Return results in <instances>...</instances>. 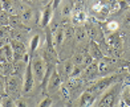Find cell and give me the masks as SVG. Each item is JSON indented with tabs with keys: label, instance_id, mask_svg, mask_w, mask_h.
<instances>
[{
	"label": "cell",
	"instance_id": "6da1fadb",
	"mask_svg": "<svg viewBox=\"0 0 130 107\" xmlns=\"http://www.w3.org/2000/svg\"><path fill=\"white\" fill-rule=\"evenodd\" d=\"M121 87H120V83H114L111 87H109L108 90L104 93V95L101 97V99L98 100L97 107H114L117 104V97H118V93H120Z\"/></svg>",
	"mask_w": 130,
	"mask_h": 107
},
{
	"label": "cell",
	"instance_id": "7a4b0ae2",
	"mask_svg": "<svg viewBox=\"0 0 130 107\" xmlns=\"http://www.w3.org/2000/svg\"><path fill=\"white\" fill-rule=\"evenodd\" d=\"M5 93L9 97L17 99L23 93V83L17 75H11L5 81Z\"/></svg>",
	"mask_w": 130,
	"mask_h": 107
},
{
	"label": "cell",
	"instance_id": "3957f363",
	"mask_svg": "<svg viewBox=\"0 0 130 107\" xmlns=\"http://www.w3.org/2000/svg\"><path fill=\"white\" fill-rule=\"evenodd\" d=\"M117 79H118V75L113 74V75H109V77H104V78H101L100 81H97L94 85L89 89V91H92L93 94H101L104 91H106L109 87H111L114 85V83H117Z\"/></svg>",
	"mask_w": 130,
	"mask_h": 107
},
{
	"label": "cell",
	"instance_id": "277c9868",
	"mask_svg": "<svg viewBox=\"0 0 130 107\" xmlns=\"http://www.w3.org/2000/svg\"><path fill=\"white\" fill-rule=\"evenodd\" d=\"M31 63H32V71H33V75H35V79L37 82H43L45 78V74H46V68H45V63L43 61L41 57H32L31 58Z\"/></svg>",
	"mask_w": 130,
	"mask_h": 107
},
{
	"label": "cell",
	"instance_id": "5b68a950",
	"mask_svg": "<svg viewBox=\"0 0 130 107\" xmlns=\"http://www.w3.org/2000/svg\"><path fill=\"white\" fill-rule=\"evenodd\" d=\"M35 75L32 71V63L29 61V63H27V68L24 70V79H23V94L29 93L33 89L35 85Z\"/></svg>",
	"mask_w": 130,
	"mask_h": 107
},
{
	"label": "cell",
	"instance_id": "8992f818",
	"mask_svg": "<svg viewBox=\"0 0 130 107\" xmlns=\"http://www.w3.org/2000/svg\"><path fill=\"white\" fill-rule=\"evenodd\" d=\"M11 46H12V49H13V61L15 62H19V61H23V57L25 56V45L20 42V41H12L11 42Z\"/></svg>",
	"mask_w": 130,
	"mask_h": 107
},
{
	"label": "cell",
	"instance_id": "52a82bcc",
	"mask_svg": "<svg viewBox=\"0 0 130 107\" xmlns=\"http://www.w3.org/2000/svg\"><path fill=\"white\" fill-rule=\"evenodd\" d=\"M46 85H48V86H46V87H48V91H51V93L57 91L58 89L61 87V77H60V74H58V71L56 69H53V71H52V74H51Z\"/></svg>",
	"mask_w": 130,
	"mask_h": 107
},
{
	"label": "cell",
	"instance_id": "ba28073f",
	"mask_svg": "<svg viewBox=\"0 0 130 107\" xmlns=\"http://www.w3.org/2000/svg\"><path fill=\"white\" fill-rule=\"evenodd\" d=\"M52 16H53V4H52V2H51L49 4L45 5L43 13H41L40 27H41V28H46V27H48V24H49L51 20H52Z\"/></svg>",
	"mask_w": 130,
	"mask_h": 107
},
{
	"label": "cell",
	"instance_id": "9c48e42d",
	"mask_svg": "<svg viewBox=\"0 0 130 107\" xmlns=\"http://www.w3.org/2000/svg\"><path fill=\"white\" fill-rule=\"evenodd\" d=\"M94 102H96V94H93L89 90L82 93L80 97V107H92Z\"/></svg>",
	"mask_w": 130,
	"mask_h": 107
},
{
	"label": "cell",
	"instance_id": "30bf717a",
	"mask_svg": "<svg viewBox=\"0 0 130 107\" xmlns=\"http://www.w3.org/2000/svg\"><path fill=\"white\" fill-rule=\"evenodd\" d=\"M64 37H65V31L62 28H58L57 31L52 34V40H53V45H55V48H60L62 45Z\"/></svg>",
	"mask_w": 130,
	"mask_h": 107
},
{
	"label": "cell",
	"instance_id": "8fae6325",
	"mask_svg": "<svg viewBox=\"0 0 130 107\" xmlns=\"http://www.w3.org/2000/svg\"><path fill=\"white\" fill-rule=\"evenodd\" d=\"M90 56H92V58L98 59V61H101V59L105 58L102 50L100 49V46H98V44L96 42V41H92L90 42Z\"/></svg>",
	"mask_w": 130,
	"mask_h": 107
},
{
	"label": "cell",
	"instance_id": "7c38bea8",
	"mask_svg": "<svg viewBox=\"0 0 130 107\" xmlns=\"http://www.w3.org/2000/svg\"><path fill=\"white\" fill-rule=\"evenodd\" d=\"M0 56H3L7 62L13 61V49H12V46H11V44L4 45L2 49H0Z\"/></svg>",
	"mask_w": 130,
	"mask_h": 107
},
{
	"label": "cell",
	"instance_id": "4fadbf2b",
	"mask_svg": "<svg viewBox=\"0 0 130 107\" xmlns=\"http://www.w3.org/2000/svg\"><path fill=\"white\" fill-rule=\"evenodd\" d=\"M86 21V13L82 9H76L73 12V23L74 24H82Z\"/></svg>",
	"mask_w": 130,
	"mask_h": 107
},
{
	"label": "cell",
	"instance_id": "5bb4252c",
	"mask_svg": "<svg viewBox=\"0 0 130 107\" xmlns=\"http://www.w3.org/2000/svg\"><path fill=\"white\" fill-rule=\"evenodd\" d=\"M39 45H40V36L36 34V36H33V37L31 38V42H29V54H31V57H32L33 53L36 52Z\"/></svg>",
	"mask_w": 130,
	"mask_h": 107
},
{
	"label": "cell",
	"instance_id": "9a60e30c",
	"mask_svg": "<svg viewBox=\"0 0 130 107\" xmlns=\"http://www.w3.org/2000/svg\"><path fill=\"white\" fill-rule=\"evenodd\" d=\"M33 17V11L29 8V7H23L21 11V20L24 23H29Z\"/></svg>",
	"mask_w": 130,
	"mask_h": 107
},
{
	"label": "cell",
	"instance_id": "2e32d148",
	"mask_svg": "<svg viewBox=\"0 0 130 107\" xmlns=\"http://www.w3.org/2000/svg\"><path fill=\"white\" fill-rule=\"evenodd\" d=\"M2 107H16V102L12 97L9 95H4L2 98Z\"/></svg>",
	"mask_w": 130,
	"mask_h": 107
},
{
	"label": "cell",
	"instance_id": "e0dca14e",
	"mask_svg": "<svg viewBox=\"0 0 130 107\" xmlns=\"http://www.w3.org/2000/svg\"><path fill=\"white\" fill-rule=\"evenodd\" d=\"M2 8L4 12H7V13H11V12L13 11V4L11 0H2Z\"/></svg>",
	"mask_w": 130,
	"mask_h": 107
},
{
	"label": "cell",
	"instance_id": "ac0fdd59",
	"mask_svg": "<svg viewBox=\"0 0 130 107\" xmlns=\"http://www.w3.org/2000/svg\"><path fill=\"white\" fill-rule=\"evenodd\" d=\"M108 42H109L111 46H114V48H118V46L121 45L120 37H118L117 34H110L109 37H108Z\"/></svg>",
	"mask_w": 130,
	"mask_h": 107
},
{
	"label": "cell",
	"instance_id": "d6986e66",
	"mask_svg": "<svg viewBox=\"0 0 130 107\" xmlns=\"http://www.w3.org/2000/svg\"><path fill=\"white\" fill-rule=\"evenodd\" d=\"M121 99L126 106H130V87H125V90L121 94Z\"/></svg>",
	"mask_w": 130,
	"mask_h": 107
},
{
	"label": "cell",
	"instance_id": "ffe728a7",
	"mask_svg": "<svg viewBox=\"0 0 130 107\" xmlns=\"http://www.w3.org/2000/svg\"><path fill=\"white\" fill-rule=\"evenodd\" d=\"M109 70V63L106 62V59H101V61L98 62V73L100 74H105L106 71Z\"/></svg>",
	"mask_w": 130,
	"mask_h": 107
},
{
	"label": "cell",
	"instance_id": "44dd1931",
	"mask_svg": "<svg viewBox=\"0 0 130 107\" xmlns=\"http://www.w3.org/2000/svg\"><path fill=\"white\" fill-rule=\"evenodd\" d=\"M73 69H74V63L72 62V61H67L64 63V73L67 74L68 77L70 75V73L73 71Z\"/></svg>",
	"mask_w": 130,
	"mask_h": 107
},
{
	"label": "cell",
	"instance_id": "7402d4cb",
	"mask_svg": "<svg viewBox=\"0 0 130 107\" xmlns=\"http://www.w3.org/2000/svg\"><path fill=\"white\" fill-rule=\"evenodd\" d=\"M9 24V16L7 12H0V25H8Z\"/></svg>",
	"mask_w": 130,
	"mask_h": 107
},
{
	"label": "cell",
	"instance_id": "603a6c76",
	"mask_svg": "<svg viewBox=\"0 0 130 107\" xmlns=\"http://www.w3.org/2000/svg\"><path fill=\"white\" fill-rule=\"evenodd\" d=\"M106 28H108V31L110 33H113L116 31H118V28H120V24H118L117 21H109L108 24H106Z\"/></svg>",
	"mask_w": 130,
	"mask_h": 107
},
{
	"label": "cell",
	"instance_id": "cb8c5ba5",
	"mask_svg": "<svg viewBox=\"0 0 130 107\" xmlns=\"http://www.w3.org/2000/svg\"><path fill=\"white\" fill-rule=\"evenodd\" d=\"M15 102H16V107H31L29 106V102L25 98H17Z\"/></svg>",
	"mask_w": 130,
	"mask_h": 107
},
{
	"label": "cell",
	"instance_id": "d4e9b609",
	"mask_svg": "<svg viewBox=\"0 0 130 107\" xmlns=\"http://www.w3.org/2000/svg\"><path fill=\"white\" fill-rule=\"evenodd\" d=\"M52 103H53L52 98L46 97V98H44V99L39 103V106H37V107H51V106H52Z\"/></svg>",
	"mask_w": 130,
	"mask_h": 107
},
{
	"label": "cell",
	"instance_id": "484cf974",
	"mask_svg": "<svg viewBox=\"0 0 130 107\" xmlns=\"http://www.w3.org/2000/svg\"><path fill=\"white\" fill-rule=\"evenodd\" d=\"M8 31H9L8 25H0V38L5 37V36L8 34Z\"/></svg>",
	"mask_w": 130,
	"mask_h": 107
},
{
	"label": "cell",
	"instance_id": "4316f807",
	"mask_svg": "<svg viewBox=\"0 0 130 107\" xmlns=\"http://www.w3.org/2000/svg\"><path fill=\"white\" fill-rule=\"evenodd\" d=\"M80 73H81V68H80V66H76V65H74V69H73L72 73H70L69 78H76L77 75H80Z\"/></svg>",
	"mask_w": 130,
	"mask_h": 107
},
{
	"label": "cell",
	"instance_id": "83f0119b",
	"mask_svg": "<svg viewBox=\"0 0 130 107\" xmlns=\"http://www.w3.org/2000/svg\"><path fill=\"white\" fill-rule=\"evenodd\" d=\"M84 56L82 54H76L74 56V65L77 66V65H80V63H84Z\"/></svg>",
	"mask_w": 130,
	"mask_h": 107
},
{
	"label": "cell",
	"instance_id": "f1b7e54d",
	"mask_svg": "<svg viewBox=\"0 0 130 107\" xmlns=\"http://www.w3.org/2000/svg\"><path fill=\"white\" fill-rule=\"evenodd\" d=\"M70 12H72V5H70V4H65L64 8H62V16L69 15Z\"/></svg>",
	"mask_w": 130,
	"mask_h": 107
},
{
	"label": "cell",
	"instance_id": "f546056e",
	"mask_svg": "<svg viewBox=\"0 0 130 107\" xmlns=\"http://www.w3.org/2000/svg\"><path fill=\"white\" fill-rule=\"evenodd\" d=\"M85 37V33H84V29H78V31H77V38L81 41L82 38H84Z\"/></svg>",
	"mask_w": 130,
	"mask_h": 107
},
{
	"label": "cell",
	"instance_id": "4dcf8cb0",
	"mask_svg": "<svg viewBox=\"0 0 130 107\" xmlns=\"http://www.w3.org/2000/svg\"><path fill=\"white\" fill-rule=\"evenodd\" d=\"M5 91V85H4V81L0 78V94H4Z\"/></svg>",
	"mask_w": 130,
	"mask_h": 107
},
{
	"label": "cell",
	"instance_id": "1f68e13d",
	"mask_svg": "<svg viewBox=\"0 0 130 107\" xmlns=\"http://www.w3.org/2000/svg\"><path fill=\"white\" fill-rule=\"evenodd\" d=\"M61 3V0H52V4H53V9H56L58 5H60Z\"/></svg>",
	"mask_w": 130,
	"mask_h": 107
},
{
	"label": "cell",
	"instance_id": "d6a6232c",
	"mask_svg": "<svg viewBox=\"0 0 130 107\" xmlns=\"http://www.w3.org/2000/svg\"><path fill=\"white\" fill-rule=\"evenodd\" d=\"M118 104H120V107H130V106H126L125 103H123V100H122V99L120 100V102H118Z\"/></svg>",
	"mask_w": 130,
	"mask_h": 107
},
{
	"label": "cell",
	"instance_id": "836d02e7",
	"mask_svg": "<svg viewBox=\"0 0 130 107\" xmlns=\"http://www.w3.org/2000/svg\"><path fill=\"white\" fill-rule=\"evenodd\" d=\"M43 3L46 5V4H49V3H51V0H43Z\"/></svg>",
	"mask_w": 130,
	"mask_h": 107
},
{
	"label": "cell",
	"instance_id": "e575fe53",
	"mask_svg": "<svg viewBox=\"0 0 130 107\" xmlns=\"http://www.w3.org/2000/svg\"><path fill=\"white\" fill-rule=\"evenodd\" d=\"M76 2H77V4H82V3H84V0H76Z\"/></svg>",
	"mask_w": 130,
	"mask_h": 107
},
{
	"label": "cell",
	"instance_id": "d590c367",
	"mask_svg": "<svg viewBox=\"0 0 130 107\" xmlns=\"http://www.w3.org/2000/svg\"><path fill=\"white\" fill-rule=\"evenodd\" d=\"M123 2L126 3V5H130V0H123Z\"/></svg>",
	"mask_w": 130,
	"mask_h": 107
},
{
	"label": "cell",
	"instance_id": "8d00e7d4",
	"mask_svg": "<svg viewBox=\"0 0 130 107\" xmlns=\"http://www.w3.org/2000/svg\"><path fill=\"white\" fill-rule=\"evenodd\" d=\"M0 107H2V98H0Z\"/></svg>",
	"mask_w": 130,
	"mask_h": 107
},
{
	"label": "cell",
	"instance_id": "74e56055",
	"mask_svg": "<svg viewBox=\"0 0 130 107\" xmlns=\"http://www.w3.org/2000/svg\"><path fill=\"white\" fill-rule=\"evenodd\" d=\"M114 107H120V104H118V103H117V104H116V106H114Z\"/></svg>",
	"mask_w": 130,
	"mask_h": 107
},
{
	"label": "cell",
	"instance_id": "f35d334b",
	"mask_svg": "<svg viewBox=\"0 0 130 107\" xmlns=\"http://www.w3.org/2000/svg\"><path fill=\"white\" fill-rule=\"evenodd\" d=\"M25 2H33V0H25Z\"/></svg>",
	"mask_w": 130,
	"mask_h": 107
}]
</instances>
